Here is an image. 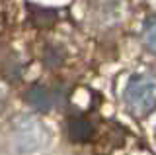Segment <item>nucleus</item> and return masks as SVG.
<instances>
[{
	"instance_id": "f03ea898",
	"label": "nucleus",
	"mask_w": 156,
	"mask_h": 155,
	"mask_svg": "<svg viewBox=\"0 0 156 155\" xmlns=\"http://www.w3.org/2000/svg\"><path fill=\"white\" fill-rule=\"evenodd\" d=\"M123 18V0H94L92 20L104 28L117 26Z\"/></svg>"
},
{
	"instance_id": "423d86ee",
	"label": "nucleus",
	"mask_w": 156,
	"mask_h": 155,
	"mask_svg": "<svg viewBox=\"0 0 156 155\" xmlns=\"http://www.w3.org/2000/svg\"><path fill=\"white\" fill-rule=\"evenodd\" d=\"M143 41H144L146 49L156 55V14H154V16H150L148 20H146V24H144Z\"/></svg>"
},
{
	"instance_id": "0eeeda50",
	"label": "nucleus",
	"mask_w": 156,
	"mask_h": 155,
	"mask_svg": "<svg viewBox=\"0 0 156 155\" xmlns=\"http://www.w3.org/2000/svg\"><path fill=\"white\" fill-rule=\"evenodd\" d=\"M62 59H65V51H62L61 47H57V45H49L47 51L43 53V61H45L47 67H57V65H61Z\"/></svg>"
},
{
	"instance_id": "6e6552de",
	"label": "nucleus",
	"mask_w": 156,
	"mask_h": 155,
	"mask_svg": "<svg viewBox=\"0 0 156 155\" xmlns=\"http://www.w3.org/2000/svg\"><path fill=\"white\" fill-rule=\"evenodd\" d=\"M2 75L6 77V79H10V81H18L20 79V63L10 57L2 67Z\"/></svg>"
},
{
	"instance_id": "7ed1b4c3",
	"label": "nucleus",
	"mask_w": 156,
	"mask_h": 155,
	"mask_svg": "<svg viewBox=\"0 0 156 155\" xmlns=\"http://www.w3.org/2000/svg\"><path fill=\"white\" fill-rule=\"evenodd\" d=\"M26 100L31 108L37 110V112H47V110H51L53 104H55L53 93L49 89H45V86H41V85H33L26 93Z\"/></svg>"
},
{
	"instance_id": "20e7f679",
	"label": "nucleus",
	"mask_w": 156,
	"mask_h": 155,
	"mask_svg": "<svg viewBox=\"0 0 156 155\" xmlns=\"http://www.w3.org/2000/svg\"><path fill=\"white\" fill-rule=\"evenodd\" d=\"M66 132H68V138L72 142H88V139L94 135V126L88 122L86 118H70L68 120V126H66Z\"/></svg>"
},
{
	"instance_id": "f257e3e1",
	"label": "nucleus",
	"mask_w": 156,
	"mask_h": 155,
	"mask_svg": "<svg viewBox=\"0 0 156 155\" xmlns=\"http://www.w3.org/2000/svg\"><path fill=\"white\" fill-rule=\"evenodd\" d=\"M123 102L133 116L144 118L156 108V75H133L123 90Z\"/></svg>"
},
{
	"instance_id": "39448f33",
	"label": "nucleus",
	"mask_w": 156,
	"mask_h": 155,
	"mask_svg": "<svg viewBox=\"0 0 156 155\" xmlns=\"http://www.w3.org/2000/svg\"><path fill=\"white\" fill-rule=\"evenodd\" d=\"M29 12H31V22L35 26H51L57 20L55 10H49V8H39V6H29Z\"/></svg>"
}]
</instances>
